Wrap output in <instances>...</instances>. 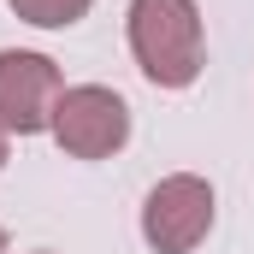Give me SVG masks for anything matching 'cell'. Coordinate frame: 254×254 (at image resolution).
Instances as JSON below:
<instances>
[{
	"label": "cell",
	"mask_w": 254,
	"mask_h": 254,
	"mask_svg": "<svg viewBox=\"0 0 254 254\" xmlns=\"http://www.w3.org/2000/svg\"><path fill=\"white\" fill-rule=\"evenodd\" d=\"M130 54L154 89H190L207 65V30L195 0H130Z\"/></svg>",
	"instance_id": "cell-1"
},
{
	"label": "cell",
	"mask_w": 254,
	"mask_h": 254,
	"mask_svg": "<svg viewBox=\"0 0 254 254\" xmlns=\"http://www.w3.org/2000/svg\"><path fill=\"white\" fill-rule=\"evenodd\" d=\"M48 136L71 160H113L130 142V107L107 83H71L60 95V107H54V130Z\"/></svg>",
	"instance_id": "cell-2"
},
{
	"label": "cell",
	"mask_w": 254,
	"mask_h": 254,
	"mask_svg": "<svg viewBox=\"0 0 254 254\" xmlns=\"http://www.w3.org/2000/svg\"><path fill=\"white\" fill-rule=\"evenodd\" d=\"M213 184L195 172H172L160 178L148 201H142V243L154 254H195L213 231Z\"/></svg>",
	"instance_id": "cell-3"
},
{
	"label": "cell",
	"mask_w": 254,
	"mask_h": 254,
	"mask_svg": "<svg viewBox=\"0 0 254 254\" xmlns=\"http://www.w3.org/2000/svg\"><path fill=\"white\" fill-rule=\"evenodd\" d=\"M60 95H65V77L48 54L0 48V130L6 136H42V130H54Z\"/></svg>",
	"instance_id": "cell-4"
},
{
	"label": "cell",
	"mask_w": 254,
	"mask_h": 254,
	"mask_svg": "<svg viewBox=\"0 0 254 254\" xmlns=\"http://www.w3.org/2000/svg\"><path fill=\"white\" fill-rule=\"evenodd\" d=\"M6 6H12V18H24L36 30H71L95 0H6Z\"/></svg>",
	"instance_id": "cell-5"
},
{
	"label": "cell",
	"mask_w": 254,
	"mask_h": 254,
	"mask_svg": "<svg viewBox=\"0 0 254 254\" xmlns=\"http://www.w3.org/2000/svg\"><path fill=\"white\" fill-rule=\"evenodd\" d=\"M6 154H12V136L0 130V172H6Z\"/></svg>",
	"instance_id": "cell-6"
},
{
	"label": "cell",
	"mask_w": 254,
	"mask_h": 254,
	"mask_svg": "<svg viewBox=\"0 0 254 254\" xmlns=\"http://www.w3.org/2000/svg\"><path fill=\"white\" fill-rule=\"evenodd\" d=\"M0 254H6V231H0Z\"/></svg>",
	"instance_id": "cell-7"
},
{
	"label": "cell",
	"mask_w": 254,
	"mask_h": 254,
	"mask_svg": "<svg viewBox=\"0 0 254 254\" xmlns=\"http://www.w3.org/2000/svg\"><path fill=\"white\" fill-rule=\"evenodd\" d=\"M42 254H48V249H42Z\"/></svg>",
	"instance_id": "cell-8"
}]
</instances>
